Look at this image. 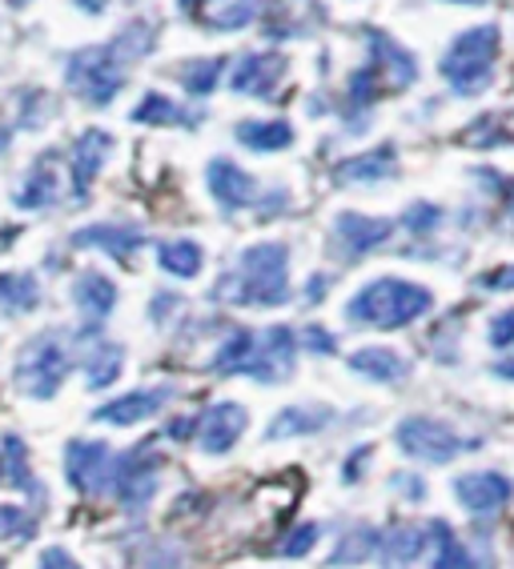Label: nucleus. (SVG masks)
Instances as JSON below:
<instances>
[{
	"label": "nucleus",
	"mask_w": 514,
	"mask_h": 569,
	"mask_svg": "<svg viewBox=\"0 0 514 569\" xmlns=\"http://www.w3.org/2000/svg\"><path fill=\"white\" fill-rule=\"evenodd\" d=\"M157 44V21H129L117 37L101 44H85V49L69 52L65 61V84H69L85 104L105 109L117 101V92L129 81L141 57H149Z\"/></svg>",
	"instance_id": "1"
},
{
	"label": "nucleus",
	"mask_w": 514,
	"mask_h": 569,
	"mask_svg": "<svg viewBox=\"0 0 514 569\" xmlns=\"http://www.w3.org/2000/svg\"><path fill=\"white\" fill-rule=\"evenodd\" d=\"M217 301L246 309H278L289 301V249L281 241H261L241 249L237 264L221 273L214 289Z\"/></svg>",
	"instance_id": "2"
},
{
	"label": "nucleus",
	"mask_w": 514,
	"mask_h": 569,
	"mask_svg": "<svg viewBox=\"0 0 514 569\" xmlns=\"http://www.w3.org/2000/svg\"><path fill=\"white\" fill-rule=\"evenodd\" d=\"M434 309V293L406 277H378L346 301V321L362 329H406Z\"/></svg>",
	"instance_id": "3"
},
{
	"label": "nucleus",
	"mask_w": 514,
	"mask_h": 569,
	"mask_svg": "<svg viewBox=\"0 0 514 569\" xmlns=\"http://www.w3.org/2000/svg\"><path fill=\"white\" fill-rule=\"evenodd\" d=\"M494 69H498V24H474L458 32L438 61V72L454 97L486 92L494 84Z\"/></svg>",
	"instance_id": "4"
},
{
	"label": "nucleus",
	"mask_w": 514,
	"mask_h": 569,
	"mask_svg": "<svg viewBox=\"0 0 514 569\" xmlns=\"http://www.w3.org/2000/svg\"><path fill=\"white\" fill-rule=\"evenodd\" d=\"M69 346H65V329H45V333L29 337L12 361V386L21 389L32 401H49L69 377Z\"/></svg>",
	"instance_id": "5"
},
{
	"label": "nucleus",
	"mask_w": 514,
	"mask_h": 569,
	"mask_svg": "<svg viewBox=\"0 0 514 569\" xmlns=\"http://www.w3.org/2000/svg\"><path fill=\"white\" fill-rule=\"evenodd\" d=\"M394 441H398V449L406 458L431 461V466H446V461L463 458V453L483 449V438L458 433L454 426H446V421L426 417V413L402 417L398 429H394Z\"/></svg>",
	"instance_id": "6"
},
{
	"label": "nucleus",
	"mask_w": 514,
	"mask_h": 569,
	"mask_svg": "<svg viewBox=\"0 0 514 569\" xmlns=\"http://www.w3.org/2000/svg\"><path fill=\"white\" fill-rule=\"evenodd\" d=\"M154 441L157 438H149L134 453H125V458L113 461V486L109 489L117 493L125 513H141L154 501L157 486H161V458H157Z\"/></svg>",
	"instance_id": "7"
},
{
	"label": "nucleus",
	"mask_w": 514,
	"mask_h": 569,
	"mask_svg": "<svg viewBox=\"0 0 514 569\" xmlns=\"http://www.w3.org/2000/svg\"><path fill=\"white\" fill-rule=\"evenodd\" d=\"M298 366V333L289 326H269L254 329V353H249V366L241 377H254V381H266V386H278L294 373Z\"/></svg>",
	"instance_id": "8"
},
{
	"label": "nucleus",
	"mask_w": 514,
	"mask_h": 569,
	"mask_svg": "<svg viewBox=\"0 0 514 569\" xmlns=\"http://www.w3.org/2000/svg\"><path fill=\"white\" fill-rule=\"evenodd\" d=\"M451 489H454V498H458V506H463L466 513H474V518H498L514 498V481L506 478V473H498V469L458 473V478L451 481Z\"/></svg>",
	"instance_id": "9"
},
{
	"label": "nucleus",
	"mask_w": 514,
	"mask_h": 569,
	"mask_svg": "<svg viewBox=\"0 0 514 569\" xmlns=\"http://www.w3.org/2000/svg\"><path fill=\"white\" fill-rule=\"evenodd\" d=\"M113 461L117 453L105 441H69L65 449V473H69V486L97 498L105 489L113 486Z\"/></svg>",
	"instance_id": "10"
},
{
	"label": "nucleus",
	"mask_w": 514,
	"mask_h": 569,
	"mask_svg": "<svg viewBox=\"0 0 514 569\" xmlns=\"http://www.w3.org/2000/svg\"><path fill=\"white\" fill-rule=\"evenodd\" d=\"M209 193L214 201L226 209V213H241V209H261V184L241 169L237 161H226V157H214L206 169Z\"/></svg>",
	"instance_id": "11"
},
{
	"label": "nucleus",
	"mask_w": 514,
	"mask_h": 569,
	"mask_svg": "<svg viewBox=\"0 0 514 569\" xmlns=\"http://www.w3.org/2000/svg\"><path fill=\"white\" fill-rule=\"evenodd\" d=\"M249 426V413L237 401H217V406H209L206 413L194 421V433H197V446H201V453H229V449L237 446V438L246 433Z\"/></svg>",
	"instance_id": "12"
},
{
	"label": "nucleus",
	"mask_w": 514,
	"mask_h": 569,
	"mask_svg": "<svg viewBox=\"0 0 514 569\" xmlns=\"http://www.w3.org/2000/svg\"><path fill=\"white\" fill-rule=\"evenodd\" d=\"M286 72L289 57H281V52H246L237 61L229 84H234L237 97H261V101H269V97H278V84Z\"/></svg>",
	"instance_id": "13"
},
{
	"label": "nucleus",
	"mask_w": 514,
	"mask_h": 569,
	"mask_svg": "<svg viewBox=\"0 0 514 569\" xmlns=\"http://www.w3.org/2000/svg\"><path fill=\"white\" fill-rule=\"evenodd\" d=\"M394 237V224L382 221V217H366V213H338L334 217V244L346 261H362L370 257L378 244H386Z\"/></svg>",
	"instance_id": "14"
},
{
	"label": "nucleus",
	"mask_w": 514,
	"mask_h": 569,
	"mask_svg": "<svg viewBox=\"0 0 514 569\" xmlns=\"http://www.w3.org/2000/svg\"><path fill=\"white\" fill-rule=\"evenodd\" d=\"M366 44H370V64L382 72V81L391 84L394 92L411 89L418 81V57L411 49H402L391 32L366 29Z\"/></svg>",
	"instance_id": "15"
},
{
	"label": "nucleus",
	"mask_w": 514,
	"mask_h": 569,
	"mask_svg": "<svg viewBox=\"0 0 514 569\" xmlns=\"http://www.w3.org/2000/svg\"><path fill=\"white\" fill-rule=\"evenodd\" d=\"M426 546H431V529L414 526V521H398V526L382 529L374 553H378L382 569H414Z\"/></svg>",
	"instance_id": "16"
},
{
	"label": "nucleus",
	"mask_w": 514,
	"mask_h": 569,
	"mask_svg": "<svg viewBox=\"0 0 514 569\" xmlns=\"http://www.w3.org/2000/svg\"><path fill=\"white\" fill-rule=\"evenodd\" d=\"M72 244H77V249H101V253L117 257V261H129L145 244V229L129 221H97V224H89V229H77Z\"/></svg>",
	"instance_id": "17"
},
{
	"label": "nucleus",
	"mask_w": 514,
	"mask_h": 569,
	"mask_svg": "<svg viewBox=\"0 0 514 569\" xmlns=\"http://www.w3.org/2000/svg\"><path fill=\"white\" fill-rule=\"evenodd\" d=\"M177 397L174 386H154V389H137V393H125L109 406L93 409V421H105V426H137L145 417L161 413L169 401Z\"/></svg>",
	"instance_id": "18"
},
{
	"label": "nucleus",
	"mask_w": 514,
	"mask_h": 569,
	"mask_svg": "<svg viewBox=\"0 0 514 569\" xmlns=\"http://www.w3.org/2000/svg\"><path fill=\"white\" fill-rule=\"evenodd\" d=\"M109 153H113V137L105 129H85L81 137H77V144H72V197H77V201L89 197V184L97 181V173L105 169Z\"/></svg>",
	"instance_id": "19"
},
{
	"label": "nucleus",
	"mask_w": 514,
	"mask_h": 569,
	"mask_svg": "<svg viewBox=\"0 0 514 569\" xmlns=\"http://www.w3.org/2000/svg\"><path fill=\"white\" fill-rule=\"evenodd\" d=\"M398 177V153L394 144H378L370 153H354L334 164V181L338 184H382Z\"/></svg>",
	"instance_id": "20"
},
{
	"label": "nucleus",
	"mask_w": 514,
	"mask_h": 569,
	"mask_svg": "<svg viewBox=\"0 0 514 569\" xmlns=\"http://www.w3.org/2000/svg\"><path fill=\"white\" fill-rule=\"evenodd\" d=\"M72 301H77L85 321L101 326L117 306V284L105 273H97V269H85V273H77V281H72Z\"/></svg>",
	"instance_id": "21"
},
{
	"label": "nucleus",
	"mask_w": 514,
	"mask_h": 569,
	"mask_svg": "<svg viewBox=\"0 0 514 569\" xmlns=\"http://www.w3.org/2000/svg\"><path fill=\"white\" fill-rule=\"evenodd\" d=\"M326 426H334V409L326 406H289L281 409L274 421H269L266 438L269 441H294V438H309V433H322Z\"/></svg>",
	"instance_id": "22"
},
{
	"label": "nucleus",
	"mask_w": 514,
	"mask_h": 569,
	"mask_svg": "<svg viewBox=\"0 0 514 569\" xmlns=\"http://www.w3.org/2000/svg\"><path fill=\"white\" fill-rule=\"evenodd\" d=\"M346 366H350V373L366 377V381H402V377L411 373V361L398 349H386V346L358 349V353L346 357Z\"/></svg>",
	"instance_id": "23"
},
{
	"label": "nucleus",
	"mask_w": 514,
	"mask_h": 569,
	"mask_svg": "<svg viewBox=\"0 0 514 569\" xmlns=\"http://www.w3.org/2000/svg\"><path fill=\"white\" fill-rule=\"evenodd\" d=\"M81 366H85V377H89V389H109L125 369V349L117 346V341L97 337V341L85 346Z\"/></svg>",
	"instance_id": "24"
},
{
	"label": "nucleus",
	"mask_w": 514,
	"mask_h": 569,
	"mask_svg": "<svg viewBox=\"0 0 514 569\" xmlns=\"http://www.w3.org/2000/svg\"><path fill=\"white\" fill-rule=\"evenodd\" d=\"M386 92V81H382V72L374 69L370 61L362 64L358 72H350V109H346V117H350V129L362 132L366 129V109H374L378 104V97Z\"/></svg>",
	"instance_id": "25"
},
{
	"label": "nucleus",
	"mask_w": 514,
	"mask_h": 569,
	"mask_svg": "<svg viewBox=\"0 0 514 569\" xmlns=\"http://www.w3.org/2000/svg\"><path fill=\"white\" fill-rule=\"evenodd\" d=\"M234 137L254 153H281L286 144H294V124L289 121H241Z\"/></svg>",
	"instance_id": "26"
},
{
	"label": "nucleus",
	"mask_w": 514,
	"mask_h": 569,
	"mask_svg": "<svg viewBox=\"0 0 514 569\" xmlns=\"http://www.w3.org/2000/svg\"><path fill=\"white\" fill-rule=\"evenodd\" d=\"M157 264H161L165 273L177 277V281H189V277H197L201 269H206V249L197 241H165L157 244Z\"/></svg>",
	"instance_id": "27"
},
{
	"label": "nucleus",
	"mask_w": 514,
	"mask_h": 569,
	"mask_svg": "<svg viewBox=\"0 0 514 569\" xmlns=\"http://www.w3.org/2000/svg\"><path fill=\"white\" fill-rule=\"evenodd\" d=\"M434 533V561L431 569H478V561H474V553L466 549V541L454 533L446 521H431L426 526Z\"/></svg>",
	"instance_id": "28"
},
{
	"label": "nucleus",
	"mask_w": 514,
	"mask_h": 569,
	"mask_svg": "<svg viewBox=\"0 0 514 569\" xmlns=\"http://www.w3.org/2000/svg\"><path fill=\"white\" fill-rule=\"evenodd\" d=\"M226 72V57H194V61L177 64V81L189 97H209Z\"/></svg>",
	"instance_id": "29"
},
{
	"label": "nucleus",
	"mask_w": 514,
	"mask_h": 569,
	"mask_svg": "<svg viewBox=\"0 0 514 569\" xmlns=\"http://www.w3.org/2000/svg\"><path fill=\"white\" fill-rule=\"evenodd\" d=\"M41 301V284L32 273H0V313H32Z\"/></svg>",
	"instance_id": "30"
},
{
	"label": "nucleus",
	"mask_w": 514,
	"mask_h": 569,
	"mask_svg": "<svg viewBox=\"0 0 514 569\" xmlns=\"http://www.w3.org/2000/svg\"><path fill=\"white\" fill-rule=\"evenodd\" d=\"M137 124H197V112L181 109L177 101H169L165 92H145L141 104L134 109Z\"/></svg>",
	"instance_id": "31"
},
{
	"label": "nucleus",
	"mask_w": 514,
	"mask_h": 569,
	"mask_svg": "<svg viewBox=\"0 0 514 569\" xmlns=\"http://www.w3.org/2000/svg\"><path fill=\"white\" fill-rule=\"evenodd\" d=\"M12 201L21 204V209H49L57 201V173H52V164L49 161L37 164L29 173V181L12 193Z\"/></svg>",
	"instance_id": "32"
},
{
	"label": "nucleus",
	"mask_w": 514,
	"mask_h": 569,
	"mask_svg": "<svg viewBox=\"0 0 514 569\" xmlns=\"http://www.w3.org/2000/svg\"><path fill=\"white\" fill-rule=\"evenodd\" d=\"M374 546H378V529L370 526H358L350 529L346 538L338 541V549L329 553V566L342 569V566H362L366 558H374Z\"/></svg>",
	"instance_id": "33"
},
{
	"label": "nucleus",
	"mask_w": 514,
	"mask_h": 569,
	"mask_svg": "<svg viewBox=\"0 0 514 569\" xmlns=\"http://www.w3.org/2000/svg\"><path fill=\"white\" fill-rule=\"evenodd\" d=\"M4 461H9V478L17 481V486L24 489V493H41V481L32 478V469H29V453H24V441L21 438H4Z\"/></svg>",
	"instance_id": "34"
},
{
	"label": "nucleus",
	"mask_w": 514,
	"mask_h": 569,
	"mask_svg": "<svg viewBox=\"0 0 514 569\" xmlns=\"http://www.w3.org/2000/svg\"><path fill=\"white\" fill-rule=\"evenodd\" d=\"M37 533V513H29L24 506H0V538L29 541Z\"/></svg>",
	"instance_id": "35"
},
{
	"label": "nucleus",
	"mask_w": 514,
	"mask_h": 569,
	"mask_svg": "<svg viewBox=\"0 0 514 569\" xmlns=\"http://www.w3.org/2000/svg\"><path fill=\"white\" fill-rule=\"evenodd\" d=\"M269 0H234L221 17L214 21V29H221V32H234V29H246V24H254L257 17H261V9H266Z\"/></svg>",
	"instance_id": "36"
},
{
	"label": "nucleus",
	"mask_w": 514,
	"mask_h": 569,
	"mask_svg": "<svg viewBox=\"0 0 514 569\" xmlns=\"http://www.w3.org/2000/svg\"><path fill=\"white\" fill-rule=\"evenodd\" d=\"M402 224H406L411 233H434V229L443 224V209H438V204L418 201V204H411V209H406V217H402Z\"/></svg>",
	"instance_id": "37"
},
{
	"label": "nucleus",
	"mask_w": 514,
	"mask_h": 569,
	"mask_svg": "<svg viewBox=\"0 0 514 569\" xmlns=\"http://www.w3.org/2000/svg\"><path fill=\"white\" fill-rule=\"evenodd\" d=\"M486 341H491V349H498V353L514 349V309H503V313L491 317V326H486Z\"/></svg>",
	"instance_id": "38"
},
{
	"label": "nucleus",
	"mask_w": 514,
	"mask_h": 569,
	"mask_svg": "<svg viewBox=\"0 0 514 569\" xmlns=\"http://www.w3.org/2000/svg\"><path fill=\"white\" fill-rule=\"evenodd\" d=\"M318 533H322V526H314V521L289 529L286 541H281V553H286V558H306L309 549H314V541H318Z\"/></svg>",
	"instance_id": "39"
},
{
	"label": "nucleus",
	"mask_w": 514,
	"mask_h": 569,
	"mask_svg": "<svg viewBox=\"0 0 514 569\" xmlns=\"http://www.w3.org/2000/svg\"><path fill=\"white\" fill-rule=\"evenodd\" d=\"M24 101H29V109L21 112V124L24 129H37V124H41V112H52V101L45 92H29Z\"/></svg>",
	"instance_id": "40"
},
{
	"label": "nucleus",
	"mask_w": 514,
	"mask_h": 569,
	"mask_svg": "<svg viewBox=\"0 0 514 569\" xmlns=\"http://www.w3.org/2000/svg\"><path fill=\"white\" fill-rule=\"evenodd\" d=\"M483 289H491V293H506V289H514V264H506V269H494V273H486Z\"/></svg>",
	"instance_id": "41"
},
{
	"label": "nucleus",
	"mask_w": 514,
	"mask_h": 569,
	"mask_svg": "<svg viewBox=\"0 0 514 569\" xmlns=\"http://www.w3.org/2000/svg\"><path fill=\"white\" fill-rule=\"evenodd\" d=\"M306 349H314V353H334V333L329 329H322V326H309L306 329Z\"/></svg>",
	"instance_id": "42"
},
{
	"label": "nucleus",
	"mask_w": 514,
	"mask_h": 569,
	"mask_svg": "<svg viewBox=\"0 0 514 569\" xmlns=\"http://www.w3.org/2000/svg\"><path fill=\"white\" fill-rule=\"evenodd\" d=\"M41 569H81L77 561H72V553H65L61 546H52L41 553Z\"/></svg>",
	"instance_id": "43"
},
{
	"label": "nucleus",
	"mask_w": 514,
	"mask_h": 569,
	"mask_svg": "<svg viewBox=\"0 0 514 569\" xmlns=\"http://www.w3.org/2000/svg\"><path fill=\"white\" fill-rule=\"evenodd\" d=\"M394 489H402V493H411L414 501L426 498V481H422L418 473H398V478H394Z\"/></svg>",
	"instance_id": "44"
},
{
	"label": "nucleus",
	"mask_w": 514,
	"mask_h": 569,
	"mask_svg": "<svg viewBox=\"0 0 514 569\" xmlns=\"http://www.w3.org/2000/svg\"><path fill=\"white\" fill-rule=\"evenodd\" d=\"M503 184H486V189H498L503 193V201H506V217H511V224H514V181L511 177H498Z\"/></svg>",
	"instance_id": "45"
},
{
	"label": "nucleus",
	"mask_w": 514,
	"mask_h": 569,
	"mask_svg": "<svg viewBox=\"0 0 514 569\" xmlns=\"http://www.w3.org/2000/svg\"><path fill=\"white\" fill-rule=\"evenodd\" d=\"M366 458H370V446H362V449H358V458L346 461V481H358V478H362L358 469H362V461H366Z\"/></svg>",
	"instance_id": "46"
},
{
	"label": "nucleus",
	"mask_w": 514,
	"mask_h": 569,
	"mask_svg": "<svg viewBox=\"0 0 514 569\" xmlns=\"http://www.w3.org/2000/svg\"><path fill=\"white\" fill-rule=\"evenodd\" d=\"M329 293V281H326V277H309V301H318V297H326Z\"/></svg>",
	"instance_id": "47"
},
{
	"label": "nucleus",
	"mask_w": 514,
	"mask_h": 569,
	"mask_svg": "<svg viewBox=\"0 0 514 569\" xmlns=\"http://www.w3.org/2000/svg\"><path fill=\"white\" fill-rule=\"evenodd\" d=\"M72 4H77L81 12H89V17H97V12L109 9V0H72Z\"/></svg>",
	"instance_id": "48"
},
{
	"label": "nucleus",
	"mask_w": 514,
	"mask_h": 569,
	"mask_svg": "<svg viewBox=\"0 0 514 569\" xmlns=\"http://www.w3.org/2000/svg\"><path fill=\"white\" fill-rule=\"evenodd\" d=\"M494 377H503V381H514V357H506V361H494Z\"/></svg>",
	"instance_id": "49"
},
{
	"label": "nucleus",
	"mask_w": 514,
	"mask_h": 569,
	"mask_svg": "<svg viewBox=\"0 0 514 569\" xmlns=\"http://www.w3.org/2000/svg\"><path fill=\"white\" fill-rule=\"evenodd\" d=\"M177 4H181V9H186V12H197V9H201V4H209V0H177Z\"/></svg>",
	"instance_id": "50"
},
{
	"label": "nucleus",
	"mask_w": 514,
	"mask_h": 569,
	"mask_svg": "<svg viewBox=\"0 0 514 569\" xmlns=\"http://www.w3.org/2000/svg\"><path fill=\"white\" fill-rule=\"evenodd\" d=\"M451 4H483V0H451Z\"/></svg>",
	"instance_id": "51"
},
{
	"label": "nucleus",
	"mask_w": 514,
	"mask_h": 569,
	"mask_svg": "<svg viewBox=\"0 0 514 569\" xmlns=\"http://www.w3.org/2000/svg\"><path fill=\"white\" fill-rule=\"evenodd\" d=\"M0 473H4V469H0Z\"/></svg>",
	"instance_id": "52"
}]
</instances>
